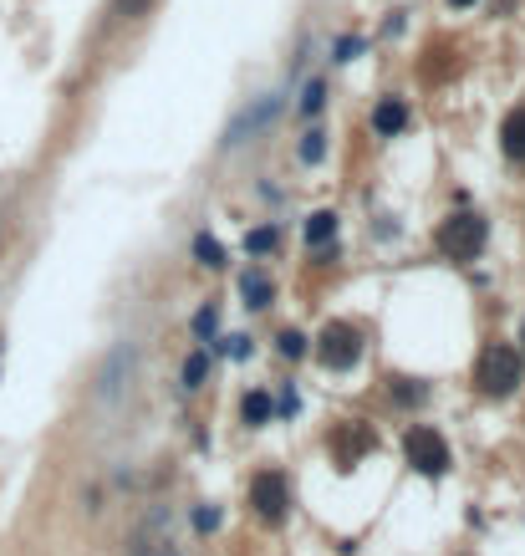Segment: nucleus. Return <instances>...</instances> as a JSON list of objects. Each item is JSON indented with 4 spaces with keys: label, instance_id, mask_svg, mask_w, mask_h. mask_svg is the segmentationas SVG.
Returning a JSON list of instances; mask_svg holds the SVG:
<instances>
[{
    "label": "nucleus",
    "instance_id": "1",
    "mask_svg": "<svg viewBox=\"0 0 525 556\" xmlns=\"http://www.w3.org/2000/svg\"><path fill=\"white\" fill-rule=\"evenodd\" d=\"M525 363H521V352L505 348V342H490V348L479 352V367H475V383L485 388L490 398H505L515 393V383H521Z\"/></svg>",
    "mask_w": 525,
    "mask_h": 556
},
{
    "label": "nucleus",
    "instance_id": "2",
    "mask_svg": "<svg viewBox=\"0 0 525 556\" xmlns=\"http://www.w3.org/2000/svg\"><path fill=\"white\" fill-rule=\"evenodd\" d=\"M357 357H363V332H357L352 322H332V327H321V337H317V363L321 367L347 373Z\"/></svg>",
    "mask_w": 525,
    "mask_h": 556
},
{
    "label": "nucleus",
    "instance_id": "3",
    "mask_svg": "<svg viewBox=\"0 0 525 556\" xmlns=\"http://www.w3.org/2000/svg\"><path fill=\"white\" fill-rule=\"evenodd\" d=\"M485 235H490V230H485L479 215H449V220L439 225V251H444L449 260H475Z\"/></svg>",
    "mask_w": 525,
    "mask_h": 556
},
{
    "label": "nucleus",
    "instance_id": "4",
    "mask_svg": "<svg viewBox=\"0 0 525 556\" xmlns=\"http://www.w3.org/2000/svg\"><path fill=\"white\" fill-rule=\"evenodd\" d=\"M403 455H408V464L418 475H444L449 470V445H444V434H433V429H408L403 434Z\"/></svg>",
    "mask_w": 525,
    "mask_h": 556
},
{
    "label": "nucleus",
    "instance_id": "5",
    "mask_svg": "<svg viewBox=\"0 0 525 556\" xmlns=\"http://www.w3.org/2000/svg\"><path fill=\"white\" fill-rule=\"evenodd\" d=\"M250 506H255V516H266V521H281V516H286V506H291V485H286V475H281V470H260V475L250 480Z\"/></svg>",
    "mask_w": 525,
    "mask_h": 556
},
{
    "label": "nucleus",
    "instance_id": "6",
    "mask_svg": "<svg viewBox=\"0 0 525 556\" xmlns=\"http://www.w3.org/2000/svg\"><path fill=\"white\" fill-rule=\"evenodd\" d=\"M281 118V93H266L260 102H250V108L240 112L235 123L224 128V148H240V144H250V133H260L266 123H276Z\"/></svg>",
    "mask_w": 525,
    "mask_h": 556
},
{
    "label": "nucleus",
    "instance_id": "7",
    "mask_svg": "<svg viewBox=\"0 0 525 556\" xmlns=\"http://www.w3.org/2000/svg\"><path fill=\"white\" fill-rule=\"evenodd\" d=\"M127 383H133V348L118 342V348L108 352L102 373H97V398H102V403H118V398L127 393Z\"/></svg>",
    "mask_w": 525,
    "mask_h": 556
},
{
    "label": "nucleus",
    "instance_id": "8",
    "mask_svg": "<svg viewBox=\"0 0 525 556\" xmlns=\"http://www.w3.org/2000/svg\"><path fill=\"white\" fill-rule=\"evenodd\" d=\"M372 128H378V138H393L408 128V102L403 97H382L378 108H372Z\"/></svg>",
    "mask_w": 525,
    "mask_h": 556
},
{
    "label": "nucleus",
    "instance_id": "9",
    "mask_svg": "<svg viewBox=\"0 0 525 556\" xmlns=\"http://www.w3.org/2000/svg\"><path fill=\"white\" fill-rule=\"evenodd\" d=\"M500 138H505V159L525 163V108H515L505 118V128H500Z\"/></svg>",
    "mask_w": 525,
    "mask_h": 556
},
{
    "label": "nucleus",
    "instance_id": "10",
    "mask_svg": "<svg viewBox=\"0 0 525 556\" xmlns=\"http://www.w3.org/2000/svg\"><path fill=\"white\" fill-rule=\"evenodd\" d=\"M240 296H245L250 312H266V306H271V281H266L260 270H245V276H240Z\"/></svg>",
    "mask_w": 525,
    "mask_h": 556
},
{
    "label": "nucleus",
    "instance_id": "11",
    "mask_svg": "<svg viewBox=\"0 0 525 556\" xmlns=\"http://www.w3.org/2000/svg\"><path fill=\"white\" fill-rule=\"evenodd\" d=\"M332 235H337V215L332 209H317V215H311V220H306V245H332Z\"/></svg>",
    "mask_w": 525,
    "mask_h": 556
},
{
    "label": "nucleus",
    "instance_id": "12",
    "mask_svg": "<svg viewBox=\"0 0 525 556\" xmlns=\"http://www.w3.org/2000/svg\"><path fill=\"white\" fill-rule=\"evenodd\" d=\"M240 419L260 429V424L271 419V393H260V388H255V393H245V398H240Z\"/></svg>",
    "mask_w": 525,
    "mask_h": 556
},
{
    "label": "nucleus",
    "instance_id": "13",
    "mask_svg": "<svg viewBox=\"0 0 525 556\" xmlns=\"http://www.w3.org/2000/svg\"><path fill=\"white\" fill-rule=\"evenodd\" d=\"M194 255H199V266H205V270H220L224 266V245L214 235H205V230L194 235Z\"/></svg>",
    "mask_w": 525,
    "mask_h": 556
},
{
    "label": "nucleus",
    "instance_id": "14",
    "mask_svg": "<svg viewBox=\"0 0 525 556\" xmlns=\"http://www.w3.org/2000/svg\"><path fill=\"white\" fill-rule=\"evenodd\" d=\"M184 388H205V378H209V352H189V363H184Z\"/></svg>",
    "mask_w": 525,
    "mask_h": 556
},
{
    "label": "nucleus",
    "instance_id": "15",
    "mask_svg": "<svg viewBox=\"0 0 525 556\" xmlns=\"http://www.w3.org/2000/svg\"><path fill=\"white\" fill-rule=\"evenodd\" d=\"M276 240H281V235H276V225H260V230H250V235H245V251H250V255H271Z\"/></svg>",
    "mask_w": 525,
    "mask_h": 556
},
{
    "label": "nucleus",
    "instance_id": "16",
    "mask_svg": "<svg viewBox=\"0 0 525 556\" xmlns=\"http://www.w3.org/2000/svg\"><path fill=\"white\" fill-rule=\"evenodd\" d=\"M388 393L398 398V403H424V388L414 378H388Z\"/></svg>",
    "mask_w": 525,
    "mask_h": 556
},
{
    "label": "nucleus",
    "instance_id": "17",
    "mask_svg": "<svg viewBox=\"0 0 525 556\" xmlns=\"http://www.w3.org/2000/svg\"><path fill=\"white\" fill-rule=\"evenodd\" d=\"M321 102H327V82H321V77H311V82L302 87V112L311 118V112H317Z\"/></svg>",
    "mask_w": 525,
    "mask_h": 556
},
{
    "label": "nucleus",
    "instance_id": "18",
    "mask_svg": "<svg viewBox=\"0 0 525 556\" xmlns=\"http://www.w3.org/2000/svg\"><path fill=\"white\" fill-rule=\"evenodd\" d=\"M148 11H153V0H112V16L118 21H138Z\"/></svg>",
    "mask_w": 525,
    "mask_h": 556
},
{
    "label": "nucleus",
    "instance_id": "19",
    "mask_svg": "<svg viewBox=\"0 0 525 556\" xmlns=\"http://www.w3.org/2000/svg\"><path fill=\"white\" fill-rule=\"evenodd\" d=\"M321 154H327V138H321V133H306V138H302V159L321 163Z\"/></svg>",
    "mask_w": 525,
    "mask_h": 556
},
{
    "label": "nucleus",
    "instance_id": "20",
    "mask_svg": "<svg viewBox=\"0 0 525 556\" xmlns=\"http://www.w3.org/2000/svg\"><path fill=\"white\" fill-rule=\"evenodd\" d=\"M363 36H342V41H337V62H352V57H363Z\"/></svg>",
    "mask_w": 525,
    "mask_h": 556
},
{
    "label": "nucleus",
    "instance_id": "21",
    "mask_svg": "<svg viewBox=\"0 0 525 556\" xmlns=\"http://www.w3.org/2000/svg\"><path fill=\"white\" fill-rule=\"evenodd\" d=\"M281 352H286L291 363H296V357H306V337L302 332H281Z\"/></svg>",
    "mask_w": 525,
    "mask_h": 556
},
{
    "label": "nucleus",
    "instance_id": "22",
    "mask_svg": "<svg viewBox=\"0 0 525 556\" xmlns=\"http://www.w3.org/2000/svg\"><path fill=\"white\" fill-rule=\"evenodd\" d=\"M194 337H214V306H205V312L194 317Z\"/></svg>",
    "mask_w": 525,
    "mask_h": 556
},
{
    "label": "nucleus",
    "instance_id": "23",
    "mask_svg": "<svg viewBox=\"0 0 525 556\" xmlns=\"http://www.w3.org/2000/svg\"><path fill=\"white\" fill-rule=\"evenodd\" d=\"M220 348L230 352V357H250V337H224Z\"/></svg>",
    "mask_w": 525,
    "mask_h": 556
},
{
    "label": "nucleus",
    "instance_id": "24",
    "mask_svg": "<svg viewBox=\"0 0 525 556\" xmlns=\"http://www.w3.org/2000/svg\"><path fill=\"white\" fill-rule=\"evenodd\" d=\"M449 5H475V0H449Z\"/></svg>",
    "mask_w": 525,
    "mask_h": 556
},
{
    "label": "nucleus",
    "instance_id": "25",
    "mask_svg": "<svg viewBox=\"0 0 525 556\" xmlns=\"http://www.w3.org/2000/svg\"><path fill=\"white\" fill-rule=\"evenodd\" d=\"M521 342H525V332H521Z\"/></svg>",
    "mask_w": 525,
    "mask_h": 556
}]
</instances>
